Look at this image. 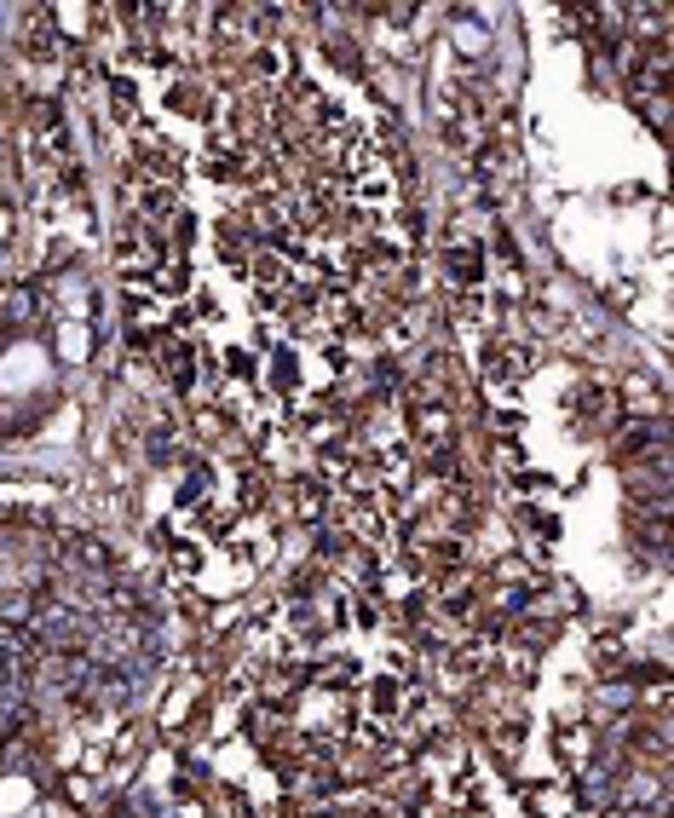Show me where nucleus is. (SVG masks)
<instances>
[{
  "label": "nucleus",
  "instance_id": "nucleus-1",
  "mask_svg": "<svg viewBox=\"0 0 674 818\" xmlns=\"http://www.w3.org/2000/svg\"><path fill=\"white\" fill-rule=\"evenodd\" d=\"M444 265H449V282H456V289H479L484 282V249L479 242H456V249L444 254Z\"/></svg>",
  "mask_w": 674,
  "mask_h": 818
},
{
  "label": "nucleus",
  "instance_id": "nucleus-2",
  "mask_svg": "<svg viewBox=\"0 0 674 818\" xmlns=\"http://www.w3.org/2000/svg\"><path fill=\"white\" fill-rule=\"evenodd\" d=\"M161 375H168L173 386H191V381H196V346H191L185 335L161 340Z\"/></svg>",
  "mask_w": 674,
  "mask_h": 818
},
{
  "label": "nucleus",
  "instance_id": "nucleus-3",
  "mask_svg": "<svg viewBox=\"0 0 674 818\" xmlns=\"http://www.w3.org/2000/svg\"><path fill=\"white\" fill-rule=\"evenodd\" d=\"M525 375H530L525 346H490V381H525Z\"/></svg>",
  "mask_w": 674,
  "mask_h": 818
}]
</instances>
